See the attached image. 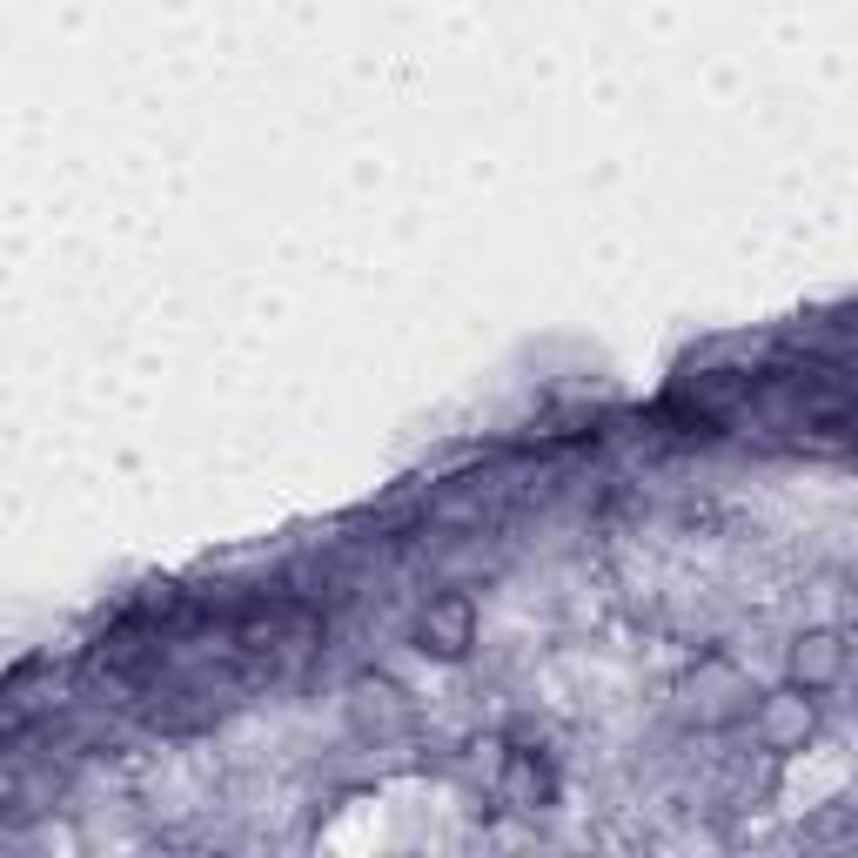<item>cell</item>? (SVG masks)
<instances>
[{
    "label": "cell",
    "mask_w": 858,
    "mask_h": 858,
    "mask_svg": "<svg viewBox=\"0 0 858 858\" xmlns=\"http://www.w3.org/2000/svg\"><path fill=\"white\" fill-rule=\"evenodd\" d=\"M798 671H805V678H832L838 671V644L832 637H812V651L798 657Z\"/></svg>",
    "instance_id": "cell-1"
}]
</instances>
